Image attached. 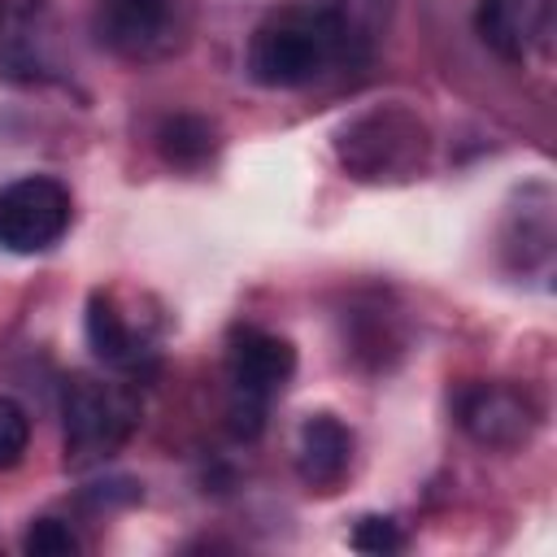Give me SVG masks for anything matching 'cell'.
I'll return each mask as SVG.
<instances>
[{"instance_id":"1","label":"cell","mask_w":557,"mask_h":557,"mask_svg":"<svg viewBox=\"0 0 557 557\" xmlns=\"http://www.w3.org/2000/svg\"><path fill=\"white\" fill-rule=\"evenodd\" d=\"M61 426H65V466L87 470L109 461L139 426V400L122 383L74 374L61 387Z\"/></svg>"},{"instance_id":"2","label":"cell","mask_w":557,"mask_h":557,"mask_svg":"<svg viewBox=\"0 0 557 557\" xmlns=\"http://www.w3.org/2000/svg\"><path fill=\"white\" fill-rule=\"evenodd\" d=\"M426 148H431L426 122L400 104H379V109L344 122L335 135L339 165L361 183L418 174L426 165Z\"/></svg>"},{"instance_id":"3","label":"cell","mask_w":557,"mask_h":557,"mask_svg":"<svg viewBox=\"0 0 557 557\" xmlns=\"http://www.w3.org/2000/svg\"><path fill=\"white\" fill-rule=\"evenodd\" d=\"M335 65L326 9H283L257 26L248 44V74L261 87H305Z\"/></svg>"},{"instance_id":"4","label":"cell","mask_w":557,"mask_h":557,"mask_svg":"<svg viewBox=\"0 0 557 557\" xmlns=\"http://www.w3.org/2000/svg\"><path fill=\"white\" fill-rule=\"evenodd\" d=\"M191 26L187 0H96L91 35L122 61H165L183 48Z\"/></svg>"},{"instance_id":"5","label":"cell","mask_w":557,"mask_h":557,"mask_svg":"<svg viewBox=\"0 0 557 557\" xmlns=\"http://www.w3.org/2000/svg\"><path fill=\"white\" fill-rule=\"evenodd\" d=\"M61 74V35L48 0H0V78L17 87Z\"/></svg>"},{"instance_id":"6","label":"cell","mask_w":557,"mask_h":557,"mask_svg":"<svg viewBox=\"0 0 557 557\" xmlns=\"http://www.w3.org/2000/svg\"><path fill=\"white\" fill-rule=\"evenodd\" d=\"M70 226V191L48 178L30 174L0 187V248L9 252H44Z\"/></svg>"},{"instance_id":"7","label":"cell","mask_w":557,"mask_h":557,"mask_svg":"<svg viewBox=\"0 0 557 557\" xmlns=\"http://www.w3.org/2000/svg\"><path fill=\"white\" fill-rule=\"evenodd\" d=\"M457 422L479 448L509 453L531 440L535 409L531 400L509 383H474L457 396Z\"/></svg>"},{"instance_id":"8","label":"cell","mask_w":557,"mask_h":557,"mask_svg":"<svg viewBox=\"0 0 557 557\" xmlns=\"http://www.w3.org/2000/svg\"><path fill=\"white\" fill-rule=\"evenodd\" d=\"M226 374H231V392L235 400H252V405H270L274 392L287 387V379L296 374V348L283 335L244 326L231 335L226 348Z\"/></svg>"},{"instance_id":"9","label":"cell","mask_w":557,"mask_h":557,"mask_svg":"<svg viewBox=\"0 0 557 557\" xmlns=\"http://www.w3.org/2000/svg\"><path fill=\"white\" fill-rule=\"evenodd\" d=\"M553 26V0H474V30L479 39L505 57L527 61Z\"/></svg>"},{"instance_id":"10","label":"cell","mask_w":557,"mask_h":557,"mask_svg":"<svg viewBox=\"0 0 557 557\" xmlns=\"http://www.w3.org/2000/svg\"><path fill=\"white\" fill-rule=\"evenodd\" d=\"M352 466V431L335 413H309L296 435V470L313 492H335Z\"/></svg>"},{"instance_id":"11","label":"cell","mask_w":557,"mask_h":557,"mask_svg":"<svg viewBox=\"0 0 557 557\" xmlns=\"http://www.w3.org/2000/svg\"><path fill=\"white\" fill-rule=\"evenodd\" d=\"M396 0H335L326 9L331 39H335V61L339 65H366L392 22Z\"/></svg>"},{"instance_id":"12","label":"cell","mask_w":557,"mask_h":557,"mask_svg":"<svg viewBox=\"0 0 557 557\" xmlns=\"http://www.w3.org/2000/svg\"><path fill=\"white\" fill-rule=\"evenodd\" d=\"M87 344L113 370H139V361L148 357L144 335L122 318V309L104 292H91L87 300Z\"/></svg>"},{"instance_id":"13","label":"cell","mask_w":557,"mask_h":557,"mask_svg":"<svg viewBox=\"0 0 557 557\" xmlns=\"http://www.w3.org/2000/svg\"><path fill=\"white\" fill-rule=\"evenodd\" d=\"M157 152L174 170H200L218 152V131L196 113H174L157 126Z\"/></svg>"},{"instance_id":"14","label":"cell","mask_w":557,"mask_h":557,"mask_svg":"<svg viewBox=\"0 0 557 557\" xmlns=\"http://www.w3.org/2000/svg\"><path fill=\"white\" fill-rule=\"evenodd\" d=\"M26 444H30V418L26 409L0 392V470H13L22 457H26Z\"/></svg>"},{"instance_id":"15","label":"cell","mask_w":557,"mask_h":557,"mask_svg":"<svg viewBox=\"0 0 557 557\" xmlns=\"http://www.w3.org/2000/svg\"><path fill=\"white\" fill-rule=\"evenodd\" d=\"M22 553H30V557H70V553H78V540L61 518H35L22 535Z\"/></svg>"},{"instance_id":"16","label":"cell","mask_w":557,"mask_h":557,"mask_svg":"<svg viewBox=\"0 0 557 557\" xmlns=\"http://www.w3.org/2000/svg\"><path fill=\"white\" fill-rule=\"evenodd\" d=\"M348 544H352L357 553H396V548H400V527H396V518L366 513V518H357Z\"/></svg>"},{"instance_id":"17","label":"cell","mask_w":557,"mask_h":557,"mask_svg":"<svg viewBox=\"0 0 557 557\" xmlns=\"http://www.w3.org/2000/svg\"><path fill=\"white\" fill-rule=\"evenodd\" d=\"M139 500V483L135 479H113V483H96L91 492H83V505L91 509H109V505H131Z\"/></svg>"}]
</instances>
